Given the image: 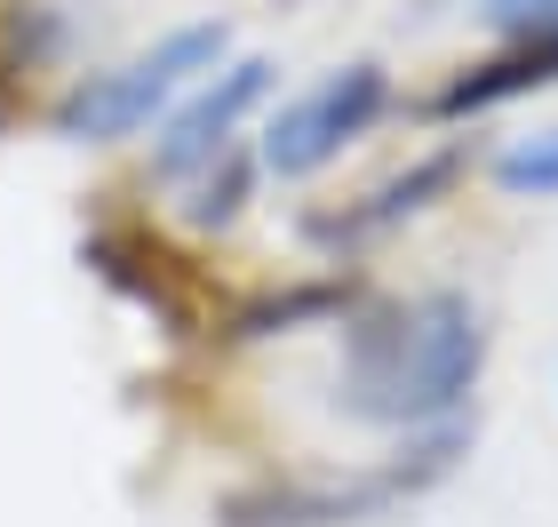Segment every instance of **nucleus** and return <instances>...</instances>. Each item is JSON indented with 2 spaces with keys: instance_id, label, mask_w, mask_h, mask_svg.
Instances as JSON below:
<instances>
[{
  "instance_id": "nucleus-1",
  "label": "nucleus",
  "mask_w": 558,
  "mask_h": 527,
  "mask_svg": "<svg viewBox=\"0 0 558 527\" xmlns=\"http://www.w3.org/2000/svg\"><path fill=\"white\" fill-rule=\"evenodd\" d=\"M487 375V312L463 288L384 296L343 320L336 408L375 432H447Z\"/></svg>"
},
{
  "instance_id": "nucleus-2",
  "label": "nucleus",
  "mask_w": 558,
  "mask_h": 527,
  "mask_svg": "<svg viewBox=\"0 0 558 527\" xmlns=\"http://www.w3.org/2000/svg\"><path fill=\"white\" fill-rule=\"evenodd\" d=\"M223 57H232V24L223 16L175 24V33H160L151 48H136V57H120L105 72H81V81L57 96L48 129L64 144H129L144 129H160Z\"/></svg>"
},
{
  "instance_id": "nucleus-3",
  "label": "nucleus",
  "mask_w": 558,
  "mask_h": 527,
  "mask_svg": "<svg viewBox=\"0 0 558 527\" xmlns=\"http://www.w3.org/2000/svg\"><path fill=\"white\" fill-rule=\"evenodd\" d=\"M463 432H415V447H399L391 464H367V471H327V480H271V488H247L216 512V527H360V519H384L399 495L430 488L439 471L454 464Z\"/></svg>"
},
{
  "instance_id": "nucleus-4",
  "label": "nucleus",
  "mask_w": 558,
  "mask_h": 527,
  "mask_svg": "<svg viewBox=\"0 0 558 527\" xmlns=\"http://www.w3.org/2000/svg\"><path fill=\"white\" fill-rule=\"evenodd\" d=\"M391 112V72L360 57V64H336V72H319L303 96H288L271 120H264V144H256V160L279 176V184H312L319 168H336L351 144H360L375 120Z\"/></svg>"
},
{
  "instance_id": "nucleus-5",
  "label": "nucleus",
  "mask_w": 558,
  "mask_h": 527,
  "mask_svg": "<svg viewBox=\"0 0 558 527\" xmlns=\"http://www.w3.org/2000/svg\"><path fill=\"white\" fill-rule=\"evenodd\" d=\"M271 81L279 72L264 57H223L208 81L160 120V136H151V184H192L199 168H216L240 144V120L271 96Z\"/></svg>"
},
{
  "instance_id": "nucleus-6",
  "label": "nucleus",
  "mask_w": 558,
  "mask_h": 527,
  "mask_svg": "<svg viewBox=\"0 0 558 527\" xmlns=\"http://www.w3.org/2000/svg\"><path fill=\"white\" fill-rule=\"evenodd\" d=\"M550 81H558V24H543V33H511L487 64H463L454 81H439L430 120H478V112L511 105V96H535Z\"/></svg>"
},
{
  "instance_id": "nucleus-7",
  "label": "nucleus",
  "mask_w": 558,
  "mask_h": 527,
  "mask_svg": "<svg viewBox=\"0 0 558 527\" xmlns=\"http://www.w3.org/2000/svg\"><path fill=\"white\" fill-rule=\"evenodd\" d=\"M454 176H463V144H439V153H423V160H408L399 176H384L367 200H351L343 216H319V240H336V248L384 240V232H399L408 216L439 208V200L454 192Z\"/></svg>"
},
{
  "instance_id": "nucleus-8",
  "label": "nucleus",
  "mask_w": 558,
  "mask_h": 527,
  "mask_svg": "<svg viewBox=\"0 0 558 527\" xmlns=\"http://www.w3.org/2000/svg\"><path fill=\"white\" fill-rule=\"evenodd\" d=\"M247 184H256V168H247V153L232 144V153H223L216 168H199V176H192L184 224H192V232H223V224H232V216L247 208Z\"/></svg>"
},
{
  "instance_id": "nucleus-9",
  "label": "nucleus",
  "mask_w": 558,
  "mask_h": 527,
  "mask_svg": "<svg viewBox=\"0 0 558 527\" xmlns=\"http://www.w3.org/2000/svg\"><path fill=\"white\" fill-rule=\"evenodd\" d=\"M495 184L511 192V200H558V120L550 129H535V136H511L495 153Z\"/></svg>"
},
{
  "instance_id": "nucleus-10",
  "label": "nucleus",
  "mask_w": 558,
  "mask_h": 527,
  "mask_svg": "<svg viewBox=\"0 0 558 527\" xmlns=\"http://www.w3.org/2000/svg\"><path fill=\"white\" fill-rule=\"evenodd\" d=\"M487 24H502V33H535V24L550 16V0H471Z\"/></svg>"
},
{
  "instance_id": "nucleus-11",
  "label": "nucleus",
  "mask_w": 558,
  "mask_h": 527,
  "mask_svg": "<svg viewBox=\"0 0 558 527\" xmlns=\"http://www.w3.org/2000/svg\"><path fill=\"white\" fill-rule=\"evenodd\" d=\"M543 24H558V0H550V16H543ZM543 24H535V33H543Z\"/></svg>"
}]
</instances>
